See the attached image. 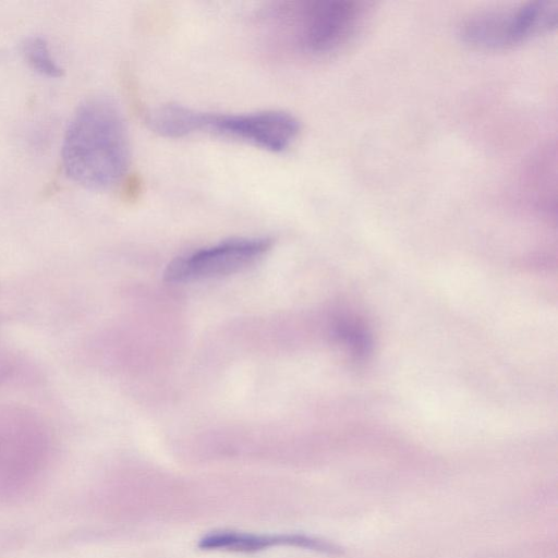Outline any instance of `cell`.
<instances>
[{"label": "cell", "mask_w": 558, "mask_h": 558, "mask_svg": "<svg viewBox=\"0 0 558 558\" xmlns=\"http://www.w3.org/2000/svg\"><path fill=\"white\" fill-rule=\"evenodd\" d=\"M363 2L305 0L276 3L266 11L269 35L280 47L308 57L337 52L363 25Z\"/></svg>", "instance_id": "2"}, {"label": "cell", "mask_w": 558, "mask_h": 558, "mask_svg": "<svg viewBox=\"0 0 558 558\" xmlns=\"http://www.w3.org/2000/svg\"><path fill=\"white\" fill-rule=\"evenodd\" d=\"M558 21L557 0H535L468 17L460 34L482 49H505L550 32Z\"/></svg>", "instance_id": "4"}, {"label": "cell", "mask_w": 558, "mask_h": 558, "mask_svg": "<svg viewBox=\"0 0 558 558\" xmlns=\"http://www.w3.org/2000/svg\"><path fill=\"white\" fill-rule=\"evenodd\" d=\"M272 246L267 238L222 241L172 260L163 272L171 283L210 279L241 271L258 262Z\"/></svg>", "instance_id": "5"}, {"label": "cell", "mask_w": 558, "mask_h": 558, "mask_svg": "<svg viewBox=\"0 0 558 558\" xmlns=\"http://www.w3.org/2000/svg\"><path fill=\"white\" fill-rule=\"evenodd\" d=\"M62 161L66 174L93 190L117 184L130 162L125 121L117 104L105 96L77 107L65 131Z\"/></svg>", "instance_id": "1"}, {"label": "cell", "mask_w": 558, "mask_h": 558, "mask_svg": "<svg viewBox=\"0 0 558 558\" xmlns=\"http://www.w3.org/2000/svg\"><path fill=\"white\" fill-rule=\"evenodd\" d=\"M22 52L33 69L50 77L62 76L63 70L50 54L47 43L40 37L27 38Z\"/></svg>", "instance_id": "7"}, {"label": "cell", "mask_w": 558, "mask_h": 558, "mask_svg": "<svg viewBox=\"0 0 558 558\" xmlns=\"http://www.w3.org/2000/svg\"><path fill=\"white\" fill-rule=\"evenodd\" d=\"M146 123L150 130L166 137L208 133L274 153L290 147L300 132L299 120L282 110L217 113L173 104L150 109L146 113Z\"/></svg>", "instance_id": "3"}, {"label": "cell", "mask_w": 558, "mask_h": 558, "mask_svg": "<svg viewBox=\"0 0 558 558\" xmlns=\"http://www.w3.org/2000/svg\"><path fill=\"white\" fill-rule=\"evenodd\" d=\"M298 546L323 551L332 547L319 539L301 534H252L236 531H215L204 535L198 547L204 550L253 553L272 546Z\"/></svg>", "instance_id": "6"}]
</instances>
